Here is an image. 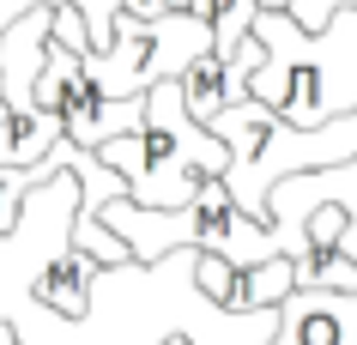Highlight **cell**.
<instances>
[{
	"label": "cell",
	"mask_w": 357,
	"mask_h": 345,
	"mask_svg": "<svg viewBox=\"0 0 357 345\" xmlns=\"http://www.w3.org/2000/svg\"><path fill=\"white\" fill-rule=\"evenodd\" d=\"M248 37L261 43V67L248 73V97L291 121L321 128L357 109V6H339L321 31H297L284 13H255Z\"/></svg>",
	"instance_id": "cell-1"
},
{
	"label": "cell",
	"mask_w": 357,
	"mask_h": 345,
	"mask_svg": "<svg viewBox=\"0 0 357 345\" xmlns=\"http://www.w3.org/2000/svg\"><path fill=\"white\" fill-rule=\"evenodd\" d=\"M97 164L128 182L133 206H182L200 176L230 170V152L182 109V85L158 79L139 91V128L97 146Z\"/></svg>",
	"instance_id": "cell-2"
},
{
	"label": "cell",
	"mask_w": 357,
	"mask_h": 345,
	"mask_svg": "<svg viewBox=\"0 0 357 345\" xmlns=\"http://www.w3.org/2000/svg\"><path fill=\"white\" fill-rule=\"evenodd\" d=\"M97 224L115 230L128 243L133 267H151L176 249H200V254H218L230 267H261L273 261V230L261 218L236 212V200L225 194L218 176H200L194 194L182 206H133V200H103L97 206Z\"/></svg>",
	"instance_id": "cell-3"
},
{
	"label": "cell",
	"mask_w": 357,
	"mask_h": 345,
	"mask_svg": "<svg viewBox=\"0 0 357 345\" xmlns=\"http://www.w3.org/2000/svg\"><path fill=\"white\" fill-rule=\"evenodd\" d=\"M206 49H212V31L194 13H164V19H128V13H115L109 43L97 55H79V61H85V73L97 79L103 97H139L158 79H176Z\"/></svg>",
	"instance_id": "cell-4"
},
{
	"label": "cell",
	"mask_w": 357,
	"mask_h": 345,
	"mask_svg": "<svg viewBox=\"0 0 357 345\" xmlns=\"http://www.w3.org/2000/svg\"><path fill=\"white\" fill-rule=\"evenodd\" d=\"M31 109H49L79 152H97V146H109V139L139 128V97H103L97 79L85 73V61L55 49V43H49L43 79H37V91H31Z\"/></svg>",
	"instance_id": "cell-5"
},
{
	"label": "cell",
	"mask_w": 357,
	"mask_h": 345,
	"mask_svg": "<svg viewBox=\"0 0 357 345\" xmlns=\"http://www.w3.org/2000/svg\"><path fill=\"white\" fill-rule=\"evenodd\" d=\"M61 6V0H55ZM55 6H24L13 19L0 24V109H31V91L43 79V61H49V19Z\"/></svg>",
	"instance_id": "cell-6"
},
{
	"label": "cell",
	"mask_w": 357,
	"mask_h": 345,
	"mask_svg": "<svg viewBox=\"0 0 357 345\" xmlns=\"http://www.w3.org/2000/svg\"><path fill=\"white\" fill-rule=\"evenodd\" d=\"M266 345H357V291H291Z\"/></svg>",
	"instance_id": "cell-7"
},
{
	"label": "cell",
	"mask_w": 357,
	"mask_h": 345,
	"mask_svg": "<svg viewBox=\"0 0 357 345\" xmlns=\"http://www.w3.org/2000/svg\"><path fill=\"white\" fill-rule=\"evenodd\" d=\"M91 285H97V261L61 243V249L37 267V279H31V303L49 309V315H61V321H85V315H91Z\"/></svg>",
	"instance_id": "cell-8"
},
{
	"label": "cell",
	"mask_w": 357,
	"mask_h": 345,
	"mask_svg": "<svg viewBox=\"0 0 357 345\" xmlns=\"http://www.w3.org/2000/svg\"><path fill=\"white\" fill-rule=\"evenodd\" d=\"M182 13H194V19L206 24V31H212V55L230 61V55H236V43L248 37V24H255L261 6H255V0H188Z\"/></svg>",
	"instance_id": "cell-9"
},
{
	"label": "cell",
	"mask_w": 357,
	"mask_h": 345,
	"mask_svg": "<svg viewBox=\"0 0 357 345\" xmlns=\"http://www.w3.org/2000/svg\"><path fill=\"white\" fill-rule=\"evenodd\" d=\"M0 345H19V333H13V327H6V321H0Z\"/></svg>",
	"instance_id": "cell-10"
},
{
	"label": "cell",
	"mask_w": 357,
	"mask_h": 345,
	"mask_svg": "<svg viewBox=\"0 0 357 345\" xmlns=\"http://www.w3.org/2000/svg\"><path fill=\"white\" fill-rule=\"evenodd\" d=\"M164 345H188V333H169V339H164Z\"/></svg>",
	"instance_id": "cell-11"
}]
</instances>
